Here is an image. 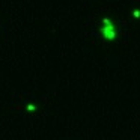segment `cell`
Masks as SVG:
<instances>
[{"label": "cell", "mask_w": 140, "mask_h": 140, "mask_svg": "<svg viewBox=\"0 0 140 140\" xmlns=\"http://www.w3.org/2000/svg\"><path fill=\"white\" fill-rule=\"evenodd\" d=\"M103 24H111V20H110L109 17H106V18H103Z\"/></svg>", "instance_id": "3"}, {"label": "cell", "mask_w": 140, "mask_h": 140, "mask_svg": "<svg viewBox=\"0 0 140 140\" xmlns=\"http://www.w3.org/2000/svg\"><path fill=\"white\" fill-rule=\"evenodd\" d=\"M36 109H38V107H36L35 104H27V110H29V111H33V110H36Z\"/></svg>", "instance_id": "2"}, {"label": "cell", "mask_w": 140, "mask_h": 140, "mask_svg": "<svg viewBox=\"0 0 140 140\" xmlns=\"http://www.w3.org/2000/svg\"><path fill=\"white\" fill-rule=\"evenodd\" d=\"M133 15H134V18H140V11H134Z\"/></svg>", "instance_id": "4"}, {"label": "cell", "mask_w": 140, "mask_h": 140, "mask_svg": "<svg viewBox=\"0 0 140 140\" xmlns=\"http://www.w3.org/2000/svg\"><path fill=\"white\" fill-rule=\"evenodd\" d=\"M101 33H103V36H104L107 41H113V39L116 38V29H114L113 23H111V24H104V26L101 27Z\"/></svg>", "instance_id": "1"}]
</instances>
